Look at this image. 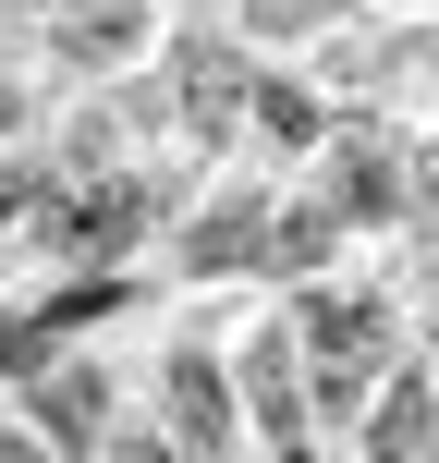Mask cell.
Returning <instances> with one entry per match:
<instances>
[{
  "label": "cell",
  "instance_id": "cell-1",
  "mask_svg": "<svg viewBox=\"0 0 439 463\" xmlns=\"http://www.w3.org/2000/svg\"><path fill=\"white\" fill-rule=\"evenodd\" d=\"M329 0H256V24H318Z\"/></svg>",
  "mask_w": 439,
  "mask_h": 463
}]
</instances>
